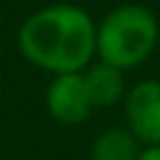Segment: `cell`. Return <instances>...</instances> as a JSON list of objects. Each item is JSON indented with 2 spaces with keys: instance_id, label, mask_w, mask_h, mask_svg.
<instances>
[{
  "instance_id": "8992f818",
  "label": "cell",
  "mask_w": 160,
  "mask_h": 160,
  "mask_svg": "<svg viewBox=\"0 0 160 160\" xmlns=\"http://www.w3.org/2000/svg\"><path fill=\"white\" fill-rule=\"evenodd\" d=\"M138 140L125 130H105L92 142V160H138Z\"/></svg>"
},
{
  "instance_id": "52a82bcc",
  "label": "cell",
  "mask_w": 160,
  "mask_h": 160,
  "mask_svg": "<svg viewBox=\"0 0 160 160\" xmlns=\"http://www.w3.org/2000/svg\"><path fill=\"white\" fill-rule=\"evenodd\" d=\"M138 160H160V145H148L138 155Z\"/></svg>"
},
{
  "instance_id": "7a4b0ae2",
  "label": "cell",
  "mask_w": 160,
  "mask_h": 160,
  "mask_svg": "<svg viewBox=\"0 0 160 160\" xmlns=\"http://www.w3.org/2000/svg\"><path fill=\"white\" fill-rule=\"evenodd\" d=\"M158 42V20L142 5L115 8L98 28L95 52L112 68H132L142 62Z\"/></svg>"
},
{
  "instance_id": "277c9868",
  "label": "cell",
  "mask_w": 160,
  "mask_h": 160,
  "mask_svg": "<svg viewBox=\"0 0 160 160\" xmlns=\"http://www.w3.org/2000/svg\"><path fill=\"white\" fill-rule=\"evenodd\" d=\"M125 110L135 140L160 145V82L158 80L138 82L128 95Z\"/></svg>"
},
{
  "instance_id": "6da1fadb",
  "label": "cell",
  "mask_w": 160,
  "mask_h": 160,
  "mask_svg": "<svg viewBox=\"0 0 160 160\" xmlns=\"http://www.w3.org/2000/svg\"><path fill=\"white\" fill-rule=\"evenodd\" d=\"M98 30L78 5H50L32 12L20 32L18 48L25 60L55 75L82 70L95 52Z\"/></svg>"
},
{
  "instance_id": "5b68a950",
  "label": "cell",
  "mask_w": 160,
  "mask_h": 160,
  "mask_svg": "<svg viewBox=\"0 0 160 160\" xmlns=\"http://www.w3.org/2000/svg\"><path fill=\"white\" fill-rule=\"evenodd\" d=\"M85 85H88L92 108H108V105L118 102L120 95H122V85H125L122 82V70L112 68L108 62L92 65L85 72Z\"/></svg>"
},
{
  "instance_id": "3957f363",
  "label": "cell",
  "mask_w": 160,
  "mask_h": 160,
  "mask_svg": "<svg viewBox=\"0 0 160 160\" xmlns=\"http://www.w3.org/2000/svg\"><path fill=\"white\" fill-rule=\"evenodd\" d=\"M45 102H48L50 115L60 122L72 125V122L85 120L92 108V100H90V92L85 85V75H80V72L55 75V80L48 88Z\"/></svg>"
}]
</instances>
